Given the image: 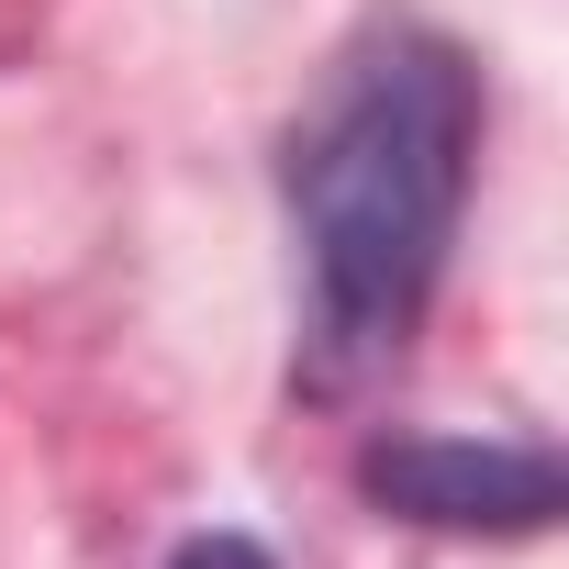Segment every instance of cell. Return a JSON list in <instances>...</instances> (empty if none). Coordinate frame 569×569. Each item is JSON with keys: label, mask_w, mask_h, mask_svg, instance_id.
<instances>
[{"label": "cell", "mask_w": 569, "mask_h": 569, "mask_svg": "<svg viewBox=\"0 0 569 569\" xmlns=\"http://www.w3.org/2000/svg\"><path fill=\"white\" fill-rule=\"evenodd\" d=\"M480 68L436 23H369L325 57L313 101L279 134V212L302 257V380H380L436 291L480 179Z\"/></svg>", "instance_id": "1"}, {"label": "cell", "mask_w": 569, "mask_h": 569, "mask_svg": "<svg viewBox=\"0 0 569 569\" xmlns=\"http://www.w3.org/2000/svg\"><path fill=\"white\" fill-rule=\"evenodd\" d=\"M358 502L413 536H547L558 525V447L547 436H369Z\"/></svg>", "instance_id": "2"}, {"label": "cell", "mask_w": 569, "mask_h": 569, "mask_svg": "<svg viewBox=\"0 0 569 569\" xmlns=\"http://www.w3.org/2000/svg\"><path fill=\"white\" fill-rule=\"evenodd\" d=\"M168 569H279L257 536H234V525H212V536H179L168 547Z\"/></svg>", "instance_id": "3"}]
</instances>
